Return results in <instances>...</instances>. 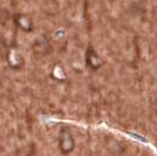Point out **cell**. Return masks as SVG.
<instances>
[{
	"instance_id": "obj_1",
	"label": "cell",
	"mask_w": 157,
	"mask_h": 156,
	"mask_svg": "<svg viewBox=\"0 0 157 156\" xmlns=\"http://www.w3.org/2000/svg\"><path fill=\"white\" fill-rule=\"evenodd\" d=\"M59 147L60 150L63 155H68L71 154L74 148H75V141H74V137H73L71 130L68 128H63V129L60 131V136H59Z\"/></svg>"
},
{
	"instance_id": "obj_2",
	"label": "cell",
	"mask_w": 157,
	"mask_h": 156,
	"mask_svg": "<svg viewBox=\"0 0 157 156\" xmlns=\"http://www.w3.org/2000/svg\"><path fill=\"white\" fill-rule=\"evenodd\" d=\"M87 64L93 69H98V67L101 66L100 58H98V55L96 54V52L93 49L92 47H89V49L87 52Z\"/></svg>"
}]
</instances>
